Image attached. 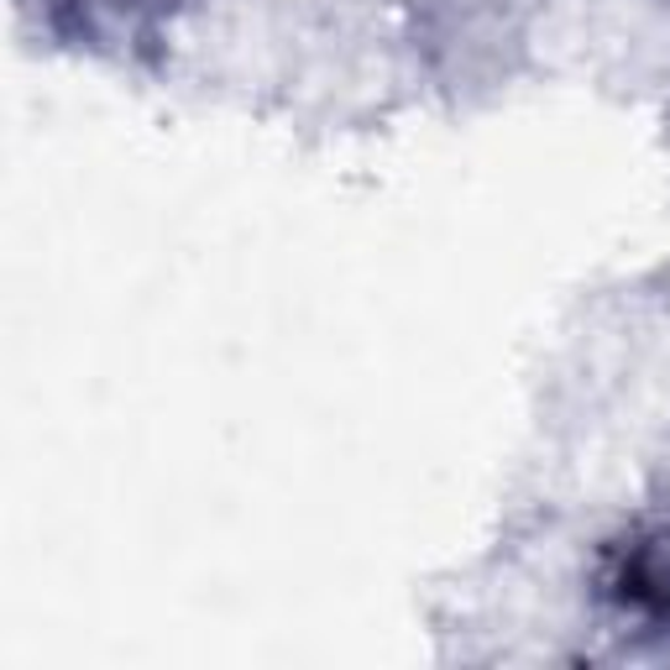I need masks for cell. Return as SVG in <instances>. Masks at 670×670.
Wrapping results in <instances>:
<instances>
[{
	"label": "cell",
	"instance_id": "cell-1",
	"mask_svg": "<svg viewBox=\"0 0 670 670\" xmlns=\"http://www.w3.org/2000/svg\"><path fill=\"white\" fill-rule=\"evenodd\" d=\"M634 582H666V577H660V566H655V560H640V566H634ZM660 592H666V586H660Z\"/></svg>",
	"mask_w": 670,
	"mask_h": 670
}]
</instances>
